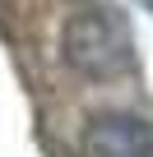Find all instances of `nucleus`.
Here are the masks:
<instances>
[{
    "label": "nucleus",
    "mask_w": 153,
    "mask_h": 157,
    "mask_svg": "<svg viewBox=\"0 0 153 157\" xmlns=\"http://www.w3.org/2000/svg\"><path fill=\"white\" fill-rule=\"evenodd\" d=\"M60 60L93 83L130 74L135 69V33H130L125 14L116 5H102V0L79 5L60 28Z\"/></svg>",
    "instance_id": "nucleus-1"
},
{
    "label": "nucleus",
    "mask_w": 153,
    "mask_h": 157,
    "mask_svg": "<svg viewBox=\"0 0 153 157\" xmlns=\"http://www.w3.org/2000/svg\"><path fill=\"white\" fill-rule=\"evenodd\" d=\"M135 5H139V10H148V14H153V0H135Z\"/></svg>",
    "instance_id": "nucleus-3"
},
{
    "label": "nucleus",
    "mask_w": 153,
    "mask_h": 157,
    "mask_svg": "<svg viewBox=\"0 0 153 157\" xmlns=\"http://www.w3.org/2000/svg\"><path fill=\"white\" fill-rule=\"evenodd\" d=\"M88 157H153V120L135 111H102L84 134Z\"/></svg>",
    "instance_id": "nucleus-2"
}]
</instances>
